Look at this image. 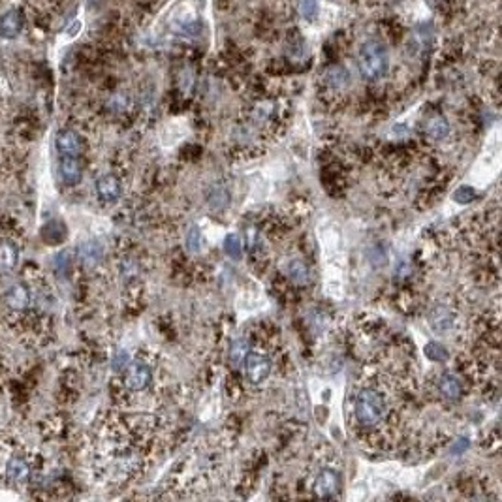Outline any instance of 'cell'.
I'll use <instances>...</instances> for the list:
<instances>
[{"instance_id":"cell-15","label":"cell","mask_w":502,"mask_h":502,"mask_svg":"<svg viewBox=\"0 0 502 502\" xmlns=\"http://www.w3.org/2000/svg\"><path fill=\"white\" fill-rule=\"evenodd\" d=\"M326 83H328L333 91H341V89H344L348 85V74H346L341 66H333L331 70L326 72Z\"/></svg>"},{"instance_id":"cell-21","label":"cell","mask_w":502,"mask_h":502,"mask_svg":"<svg viewBox=\"0 0 502 502\" xmlns=\"http://www.w3.org/2000/svg\"><path fill=\"white\" fill-rule=\"evenodd\" d=\"M301 14L305 19H315L318 15V2L316 0H303L301 2Z\"/></svg>"},{"instance_id":"cell-9","label":"cell","mask_w":502,"mask_h":502,"mask_svg":"<svg viewBox=\"0 0 502 502\" xmlns=\"http://www.w3.org/2000/svg\"><path fill=\"white\" fill-rule=\"evenodd\" d=\"M21 28H23V15L19 12H8L2 19H0V36H4V38H15L17 34L21 32Z\"/></svg>"},{"instance_id":"cell-20","label":"cell","mask_w":502,"mask_h":502,"mask_svg":"<svg viewBox=\"0 0 502 502\" xmlns=\"http://www.w3.org/2000/svg\"><path fill=\"white\" fill-rule=\"evenodd\" d=\"M81 258H83V261H87V263H93V261H96L100 258V247L94 245V243L85 245V247L81 248Z\"/></svg>"},{"instance_id":"cell-13","label":"cell","mask_w":502,"mask_h":502,"mask_svg":"<svg viewBox=\"0 0 502 502\" xmlns=\"http://www.w3.org/2000/svg\"><path fill=\"white\" fill-rule=\"evenodd\" d=\"M286 275H288L292 282H295V284H307L308 279H310L307 266L301 260H290L286 263Z\"/></svg>"},{"instance_id":"cell-14","label":"cell","mask_w":502,"mask_h":502,"mask_svg":"<svg viewBox=\"0 0 502 502\" xmlns=\"http://www.w3.org/2000/svg\"><path fill=\"white\" fill-rule=\"evenodd\" d=\"M425 130H427V134L431 136L433 140H442V138H446L449 132L448 121H446L442 115H433V117L427 121V124H425Z\"/></svg>"},{"instance_id":"cell-22","label":"cell","mask_w":502,"mask_h":502,"mask_svg":"<svg viewBox=\"0 0 502 502\" xmlns=\"http://www.w3.org/2000/svg\"><path fill=\"white\" fill-rule=\"evenodd\" d=\"M425 354H427V357H431V360H435V362H440V360L446 357L444 348H442L440 344H436V342H429L427 346H425Z\"/></svg>"},{"instance_id":"cell-2","label":"cell","mask_w":502,"mask_h":502,"mask_svg":"<svg viewBox=\"0 0 502 502\" xmlns=\"http://www.w3.org/2000/svg\"><path fill=\"white\" fill-rule=\"evenodd\" d=\"M357 66L367 81H376L386 75L389 66L388 49L378 40H367L360 47Z\"/></svg>"},{"instance_id":"cell-1","label":"cell","mask_w":502,"mask_h":502,"mask_svg":"<svg viewBox=\"0 0 502 502\" xmlns=\"http://www.w3.org/2000/svg\"><path fill=\"white\" fill-rule=\"evenodd\" d=\"M354 414L362 427H376L388 414V405L380 391L375 388L362 389L355 397Z\"/></svg>"},{"instance_id":"cell-17","label":"cell","mask_w":502,"mask_h":502,"mask_svg":"<svg viewBox=\"0 0 502 502\" xmlns=\"http://www.w3.org/2000/svg\"><path fill=\"white\" fill-rule=\"evenodd\" d=\"M224 250H226V254H228L230 258L239 260V258H241V252H243L239 235H235V234L228 235V237H226V241H224Z\"/></svg>"},{"instance_id":"cell-5","label":"cell","mask_w":502,"mask_h":502,"mask_svg":"<svg viewBox=\"0 0 502 502\" xmlns=\"http://www.w3.org/2000/svg\"><path fill=\"white\" fill-rule=\"evenodd\" d=\"M124 382L132 391H141V389L147 388L149 382H151V369L145 363H132L128 367Z\"/></svg>"},{"instance_id":"cell-11","label":"cell","mask_w":502,"mask_h":502,"mask_svg":"<svg viewBox=\"0 0 502 502\" xmlns=\"http://www.w3.org/2000/svg\"><path fill=\"white\" fill-rule=\"evenodd\" d=\"M19 250L14 243H2L0 245V273H8L17 266Z\"/></svg>"},{"instance_id":"cell-3","label":"cell","mask_w":502,"mask_h":502,"mask_svg":"<svg viewBox=\"0 0 502 502\" xmlns=\"http://www.w3.org/2000/svg\"><path fill=\"white\" fill-rule=\"evenodd\" d=\"M271 373V360L260 350L248 352L245 357V376L250 384H261Z\"/></svg>"},{"instance_id":"cell-16","label":"cell","mask_w":502,"mask_h":502,"mask_svg":"<svg viewBox=\"0 0 502 502\" xmlns=\"http://www.w3.org/2000/svg\"><path fill=\"white\" fill-rule=\"evenodd\" d=\"M28 299H30V295H28L27 288L25 286H15V288H12L10 292H8L6 295V301L10 307H14V308H23V307H27L28 305Z\"/></svg>"},{"instance_id":"cell-6","label":"cell","mask_w":502,"mask_h":502,"mask_svg":"<svg viewBox=\"0 0 502 502\" xmlns=\"http://www.w3.org/2000/svg\"><path fill=\"white\" fill-rule=\"evenodd\" d=\"M337 489H339V476H337V472L331 469L320 470L315 480L316 496L329 499V496H333L337 493Z\"/></svg>"},{"instance_id":"cell-4","label":"cell","mask_w":502,"mask_h":502,"mask_svg":"<svg viewBox=\"0 0 502 502\" xmlns=\"http://www.w3.org/2000/svg\"><path fill=\"white\" fill-rule=\"evenodd\" d=\"M55 147L62 156H77L83 151V141H81L80 134L74 130H61L57 138H55Z\"/></svg>"},{"instance_id":"cell-8","label":"cell","mask_w":502,"mask_h":502,"mask_svg":"<svg viewBox=\"0 0 502 502\" xmlns=\"http://www.w3.org/2000/svg\"><path fill=\"white\" fill-rule=\"evenodd\" d=\"M61 175L62 181L70 185V187H75L77 183L81 181V164L75 156H62L61 160Z\"/></svg>"},{"instance_id":"cell-23","label":"cell","mask_w":502,"mask_h":502,"mask_svg":"<svg viewBox=\"0 0 502 502\" xmlns=\"http://www.w3.org/2000/svg\"><path fill=\"white\" fill-rule=\"evenodd\" d=\"M454 198H456V201H459V203H469V201H472V198H474V190L470 187H461L456 194H454Z\"/></svg>"},{"instance_id":"cell-18","label":"cell","mask_w":502,"mask_h":502,"mask_svg":"<svg viewBox=\"0 0 502 502\" xmlns=\"http://www.w3.org/2000/svg\"><path fill=\"white\" fill-rule=\"evenodd\" d=\"M248 354V342L247 341H237L232 346V352H230V360L234 365H239V363L245 362V357Z\"/></svg>"},{"instance_id":"cell-10","label":"cell","mask_w":502,"mask_h":502,"mask_svg":"<svg viewBox=\"0 0 502 502\" xmlns=\"http://www.w3.org/2000/svg\"><path fill=\"white\" fill-rule=\"evenodd\" d=\"M438 388L440 393L449 401H456L457 397L461 396V382L454 373H444L438 380Z\"/></svg>"},{"instance_id":"cell-7","label":"cell","mask_w":502,"mask_h":502,"mask_svg":"<svg viewBox=\"0 0 502 502\" xmlns=\"http://www.w3.org/2000/svg\"><path fill=\"white\" fill-rule=\"evenodd\" d=\"M96 192L102 201H117L121 196V181L115 175H102L96 181Z\"/></svg>"},{"instance_id":"cell-19","label":"cell","mask_w":502,"mask_h":502,"mask_svg":"<svg viewBox=\"0 0 502 502\" xmlns=\"http://www.w3.org/2000/svg\"><path fill=\"white\" fill-rule=\"evenodd\" d=\"M201 247V235H200V230L192 226V228L188 230L187 234V248L190 252H198Z\"/></svg>"},{"instance_id":"cell-12","label":"cell","mask_w":502,"mask_h":502,"mask_svg":"<svg viewBox=\"0 0 502 502\" xmlns=\"http://www.w3.org/2000/svg\"><path fill=\"white\" fill-rule=\"evenodd\" d=\"M30 469H28V463L23 457H14L10 459L6 465V474L10 476L12 482H23L28 476Z\"/></svg>"}]
</instances>
